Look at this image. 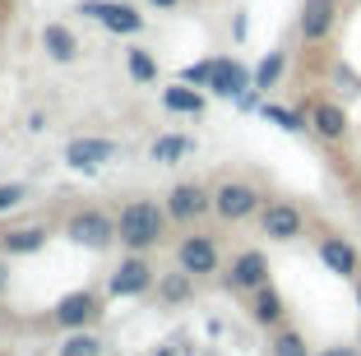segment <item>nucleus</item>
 Wrapping results in <instances>:
<instances>
[{
  "mask_svg": "<svg viewBox=\"0 0 361 356\" xmlns=\"http://www.w3.org/2000/svg\"><path fill=\"white\" fill-rule=\"evenodd\" d=\"M171 236V218L162 200H126L116 213V245L126 254H149Z\"/></svg>",
  "mask_w": 361,
  "mask_h": 356,
  "instance_id": "nucleus-1",
  "label": "nucleus"
},
{
  "mask_svg": "<svg viewBox=\"0 0 361 356\" xmlns=\"http://www.w3.org/2000/svg\"><path fill=\"white\" fill-rule=\"evenodd\" d=\"M264 190L255 185V180L245 176H223L213 180V218L227 222V227H241V222L259 218V209H264Z\"/></svg>",
  "mask_w": 361,
  "mask_h": 356,
  "instance_id": "nucleus-2",
  "label": "nucleus"
},
{
  "mask_svg": "<svg viewBox=\"0 0 361 356\" xmlns=\"http://www.w3.org/2000/svg\"><path fill=\"white\" fill-rule=\"evenodd\" d=\"M65 241L79 245V250H111L116 245V213H106V209H75L70 218H65Z\"/></svg>",
  "mask_w": 361,
  "mask_h": 356,
  "instance_id": "nucleus-3",
  "label": "nucleus"
},
{
  "mask_svg": "<svg viewBox=\"0 0 361 356\" xmlns=\"http://www.w3.org/2000/svg\"><path fill=\"white\" fill-rule=\"evenodd\" d=\"M171 259H176V269L195 273V278L204 283V278H213V273H223V245H218L213 231L190 227L176 245H171Z\"/></svg>",
  "mask_w": 361,
  "mask_h": 356,
  "instance_id": "nucleus-4",
  "label": "nucleus"
},
{
  "mask_svg": "<svg viewBox=\"0 0 361 356\" xmlns=\"http://www.w3.org/2000/svg\"><path fill=\"white\" fill-rule=\"evenodd\" d=\"M162 204H167L171 227H200V222L213 213V185H200V180H176V185L162 195Z\"/></svg>",
  "mask_w": 361,
  "mask_h": 356,
  "instance_id": "nucleus-5",
  "label": "nucleus"
},
{
  "mask_svg": "<svg viewBox=\"0 0 361 356\" xmlns=\"http://www.w3.org/2000/svg\"><path fill=\"white\" fill-rule=\"evenodd\" d=\"M259 231L278 245H292V241L306 236V213H301L297 200H269L259 209Z\"/></svg>",
  "mask_w": 361,
  "mask_h": 356,
  "instance_id": "nucleus-6",
  "label": "nucleus"
},
{
  "mask_svg": "<svg viewBox=\"0 0 361 356\" xmlns=\"http://www.w3.org/2000/svg\"><path fill=\"white\" fill-rule=\"evenodd\" d=\"M153 283H158V269L149 264V254H126L116 269L106 273V296H121V301H130V296L153 292Z\"/></svg>",
  "mask_w": 361,
  "mask_h": 356,
  "instance_id": "nucleus-7",
  "label": "nucleus"
},
{
  "mask_svg": "<svg viewBox=\"0 0 361 356\" xmlns=\"http://www.w3.org/2000/svg\"><path fill=\"white\" fill-rule=\"evenodd\" d=\"M97 319H102V292H93V287H79V292L61 296L51 310V324L65 329V333H75V329H93Z\"/></svg>",
  "mask_w": 361,
  "mask_h": 356,
  "instance_id": "nucleus-8",
  "label": "nucleus"
},
{
  "mask_svg": "<svg viewBox=\"0 0 361 356\" xmlns=\"http://www.w3.org/2000/svg\"><path fill=\"white\" fill-rule=\"evenodd\" d=\"M269 283V254L264 250H236L232 264H223V287L227 292H259V287Z\"/></svg>",
  "mask_w": 361,
  "mask_h": 356,
  "instance_id": "nucleus-9",
  "label": "nucleus"
},
{
  "mask_svg": "<svg viewBox=\"0 0 361 356\" xmlns=\"http://www.w3.org/2000/svg\"><path fill=\"white\" fill-rule=\"evenodd\" d=\"M306 121H310V135H315L319 144H348V135H352L348 106L334 102V97H315V102L306 106Z\"/></svg>",
  "mask_w": 361,
  "mask_h": 356,
  "instance_id": "nucleus-10",
  "label": "nucleus"
},
{
  "mask_svg": "<svg viewBox=\"0 0 361 356\" xmlns=\"http://www.w3.org/2000/svg\"><path fill=\"white\" fill-rule=\"evenodd\" d=\"M116 157H121V144L106 135H79L65 144V167H75V171H102Z\"/></svg>",
  "mask_w": 361,
  "mask_h": 356,
  "instance_id": "nucleus-11",
  "label": "nucleus"
},
{
  "mask_svg": "<svg viewBox=\"0 0 361 356\" xmlns=\"http://www.w3.org/2000/svg\"><path fill=\"white\" fill-rule=\"evenodd\" d=\"M79 10H84L88 19H97L106 32H121V37H135V32H144V23H149L130 0H84Z\"/></svg>",
  "mask_w": 361,
  "mask_h": 356,
  "instance_id": "nucleus-12",
  "label": "nucleus"
},
{
  "mask_svg": "<svg viewBox=\"0 0 361 356\" xmlns=\"http://www.w3.org/2000/svg\"><path fill=\"white\" fill-rule=\"evenodd\" d=\"M334 28H338V0H301V14H297V32L306 47L329 42Z\"/></svg>",
  "mask_w": 361,
  "mask_h": 356,
  "instance_id": "nucleus-13",
  "label": "nucleus"
},
{
  "mask_svg": "<svg viewBox=\"0 0 361 356\" xmlns=\"http://www.w3.org/2000/svg\"><path fill=\"white\" fill-rule=\"evenodd\" d=\"M315 254H319V264L329 273H338V278H352L357 283L361 278V254H357V245L348 241V236H338V231H324L315 241Z\"/></svg>",
  "mask_w": 361,
  "mask_h": 356,
  "instance_id": "nucleus-14",
  "label": "nucleus"
},
{
  "mask_svg": "<svg viewBox=\"0 0 361 356\" xmlns=\"http://www.w3.org/2000/svg\"><path fill=\"white\" fill-rule=\"evenodd\" d=\"M255 88V74L245 70L241 61H232V56H213V79H209V93L218 97H241Z\"/></svg>",
  "mask_w": 361,
  "mask_h": 356,
  "instance_id": "nucleus-15",
  "label": "nucleus"
},
{
  "mask_svg": "<svg viewBox=\"0 0 361 356\" xmlns=\"http://www.w3.org/2000/svg\"><path fill=\"white\" fill-rule=\"evenodd\" d=\"M250 319H255L259 329H283L287 324V301H283V292H278L274 283H264L259 292H250Z\"/></svg>",
  "mask_w": 361,
  "mask_h": 356,
  "instance_id": "nucleus-16",
  "label": "nucleus"
},
{
  "mask_svg": "<svg viewBox=\"0 0 361 356\" xmlns=\"http://www.w3.org/2000/svg\"><path fill=\"white\" fill-rule=\"evenodd\" d=\"M37 42H42L47 61H56V65H75L79 61V37H75L70 23H42Z\"/></svg>",
  "mask_w": 361,
  "mask_h": 356,
  "instance_id": "nucleus-17",
  "label": "nucleus"
},
{
  "mask_svg": "<svg viewBox=\"0 0 361 356\" xmlns=\"http://www.w3.org/2000/svg\"><path fill=\"white\" fill-rule=\"evenodd\" d=\"M47 241H51V231H47L42 222H28V227H10V231H0V254H5V259H19V254H37Z\"/></svg>",
  "mask_w": 361,
  "mask_h": 356,
  "instance_id": "nucleus-18",
  "label": "nucleus"
},
{
  "mask_svg": "<svg viewBox=\"0 0 361 356\" xmlns=\"http://www.w3.org/2000/svg\"><path fill=\"white\" fill-rule=\"evenodd\" d=\"M195 287H200V278H195V273L171 269V273H158L153 292H158L162 305H185V301H195Z\"/></svg>",
  "mask_w": 361,
  "mask_h": 356,
  "instance_id": "nucleus-19",
  "label": "nucleus"
},
{
  "mask_svg": "<svg viewBox=\"0 0 361 356\" xmlns=\"http://www.w3.org/2000/svg\"><path fill=\"white\" fill-rule=\"evenodd\" d=\"M162 106H167L171 116H204V88H195V84H185V79H180V84H167L162 88Z\"/></svg>",
  "mask_w": 361,
  "mask_h": 356,
  "instance_id": "nucleus-20",
  "label": "nucleus"
},
{
  "mask_svg": "<svg viewBox=\"0 0 361 356\" xmlns=\"http://www.w3.org/2000/svg\"><path fill=\"white\" fill-rule=\"evenodd\" d=\"M190 153H195V139L190 135H158L149 144V157L158 162V167H176V162H185Z\"/></svg>",
  "mask_w": 361,
  "mask_h": 356,
  "instance_id": "nucleus-21",
  "label": "nucleus"
},
{
  "mask_svg": "<svg viewBox=\"0 0 361 356\" xmlns=\"http://www.w3.org/2000/svg\"><path fill=\"white\" fill-rule=\"evenodd\" d=\"M259 116H264V121H274L278 130H287V135H306V130H310L306 111H297V106H278V102H264V106H259Z\"/></svg>",
  "mask_w": 361,
  "mask_h": 356,
  "instance_id": "nucleus-22",
  "label": "nucleus"
},
{
  "mask_svg": "<svg viewBox=\"0 0 361 356\" xmlns=\"http://www.w3.org/2000/svg\"><path fill=\"white\" fill-rule=\"evenodd\" d=\"M126 70L135 84H158V56L149 47H130L126 51Z\"/></svg>",
  "mask_w": 361,
  "mask_h": 356,
  "instance_id": "nucleus-23",
  "label": "nucleus"
},
{
  "mask_svg": "<svg viewBox=\"0 0 361 356\" xmlns=\"http://www.w3.org/2000/svg\"><path fill=\"white\" fill-rule=\"evenodd\" d=\"M269 356H315L310 352V343L306 338L297 333V329H274V333H269Z\"/></svg>",
  "mask_w": 361,
  "mask_h": 356,
  "instance_id": "nucleus-24",
  "label": "nucleus"
},
{
  "mask_svg": "<svg viewBox=\"0 0 361 356\" xmlns=\"http://www.w3.org/2000/svg\"><path fill=\"white\" fill-rule=\"evenodd\" d=\"M283 70H287V51H269L264 61L255 65V93H269V88H278Z\"/></svg>",
  "mask_w": 361,
  "mask_h": 356,
  "instance_id": "nucleus-25",
  "label": "nucleus"
},
{
  "mask_svg": "<svg viewBox=\"0 0 361 356\" xmlns=\"http://www.w3.org/2000/svg\"><path fill=\"white\" fill-rule=\"evenodd\" d=\"M61 356H102V338L88 333V329H75V333L61 343Z\"/></svg>",
  "mask_w": 361,
  "mask_h": 356,
  "instance_id": "nucleus-26",
  "label": "nucleus"
},
{
  "mask_svg": "<svg viewBox=\"0 0 361 356\" xmlns=\"http://www.w3.org/2000/svg\"><path fill=\"white\" fill-rule=\"evenodd\" d=\"M23 200H28V185H23V180H0V218L14 213Z\"/></svg>",
  "mask_w": 361,
  "mask_h": 356,
  "instance_id": "nucleus-27",
  "label": "nucleus"
},
{
  "mask_svg": "<svg viewBox=\"0 0 361 356\" xmlns=\"http://www.w3.org/2000/svg\"><path fill=\"white\" fill-rule=\"evenodd\" d=\"M180 79H185V84H195V88H209V79H213V61L185 65V70H180Z\"/></svg>",
  "mask_w": 361,
  "mask_h": 356,
  "instance_id": "nucleus-28",
  "label": "nucleus"
},
{
  "mask_svg": "<svg viewBox=\"0 0 361 356\" xmlns=\"http://www.w3.org/2000/svg\"><path fill=\"white\" fill-rule=\"evenodd\" d=\"M23 130H28V135H42V130H47V111H42V106H32V111H28Z\"/></svg>",
  "mask_w": 361,
  "mask_h": 356,
  "instance_id": "nucleus-29",
  "label": "nucleus"
},
{
  "mask_svg": "<svg viewBox=\"0 0 361 356\" xmlns=\"http://www.w3.org/2000/svg\"><path fill=\"white\" fill-rule=\"evenodd\" d=\"M315 356H361V347H324V352H315Z\"/></svg>",
  "mask_w": 361,
  "mask_h": 356,
  "instance_id": "nucleus-30",
  "label": "nucleus"
},
{
  "mask_svg": "<svg viewBox=\"0 0 361 356\" xmlns=\"http://www.w3.org/2000/svg\"><path fill=\"white\" fill-rule=\"evenodd\" d=\"M5 287H10V264H5V254H0V296H5Z\"/></svg>",
  "mask_w": 361,
  "mask_h": 356,
  "instance_id": "nucleus-31",
  "label": "nucleus"
},
{
  "mask_svg": "<svg viewBox=\"0 0 361 356\" xmlns=\"http://www.w3.org/2000/svg\"><path fill=\"white\" fill-rule=\"evenodd\" d=\"M149 5H153V10H176L180 0H149Z\"/></svg>",
  "mask_w": 361,
  "mask_h": 356,
  "instance_id": "nucleus-32",
  "label": "nucleus"
},
{
  "mask_svg": "<svg viewBox=\"0 0 361 356\" xmlns=\"http://www.w3.org/2000/svg\"><path fill=\"white\" fill-rule=\"evenodd\" d=\"M352 292H357V310H361V278H357V283H352Z\"/></svg>",
  "mask_w": 361,
  "mask_h": 356,
  "instance_id": "nucleus-33",
  "label": "nucleus"
},
{
  "mask_svg": "<svg viewBox=\"0 0 361 356\" xmlns=\"http://www.w3.org/2000/svg\"><path fill=\"white\" fill-rule=\"evenodd\" d=\"M357 213H361V200H357Z\"/></svg>",
  "mask_w": 361,
  "mask_h": 356,
  "instance_id": "nucleus-34",
  "label": "nucleus"
},
{
  "mask_svg": "<svg viewBox=\"0 0 361 356\" xmlns=\"http://www.w3.org/2000/svg\"><path fill=\"white\" fill-rule=\"evenodd\" d=\"M0 10H5V0H0Z\"/></svg>",
  "mask_w": 361,
  "mask_h": 356,
  "instance_id": "nucleus-35",
  "label": "nucleus"
}]
</instances>
